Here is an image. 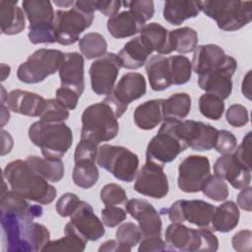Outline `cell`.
Wrapping results in <instances>:
<instances>
[{
  "mask_svg": "<svg viewBox=\"0 0 252 252\" xmlns=\"http://www.w3.org/2000/svg\"><path fill=\"white\" fill-rule=\"evenodd\" d=\"M251 196H252V188L250 186L241 189L240 193L237 196V205L240 209L251 212L252 204H251Z\"/></svg>",
  "mask_w": 252,
  "mask_h": 252,
  "instance_id": "6f0895ef",
  "label": "cell"
},
{
  "mask_svg": "<svg viewBox=\"0 0 252 252\" xmlns=\"http://www.w3.org/2000/svg\"><path fill=\"white\" fill-rule=\"evenodd\" d=\"M126 212L138 221L143 236L160 234L161 220L155 207L145 199H131L125 204Z\"/></svg>",
  "mask_w": 252,
  "mask_h": 252,
  "instance_id": "d6986e66",
  "label": "cell"
},
{
  "mask_svg": "<svg viewBox=\"0 0 252 252\" xmlns=\"http://www.w3.org/2000/svg\"><path fill=\"white\" fill-rule=\"evenodd\" d=\"M215 206L203 200H177L168 209H162L171 222L188 221L199 227H208Z\"/></svg>",
  "mask_w": 252,
  "mask_h": 252,
  "instance_id": "4fadbf2b",
  "label": "cell"
},
{
  "mask_svg": "<svg viewBox=\"0 0 252 252\" xmlns=\"http://www.w3.org/2000/svg\"><path fill=\"white\" fill-rule=\"evenodd\" d=\"M237 69V61L231 57L226 65L209 74L199 76L198 86L206 93L215 94L221 99L229 97L232 91L231 78Z\"/></svg>",
  "mask_w": 252,
  "mask_h": 252,
  "instance_id": "ac0fdd59",
  "label": "cell"
},
{
  "mask_svg": "<svg viewBox=\"0 0 252 252\" xmlns=\"http://www.w3.org/2000/svg\"><path fill=\"white\" fill-rule=\"evenodd\" d=\"M99 197L105 207L125 205L128 201L125 190L116 183H108L104 185L100 190Z\"/></svg>",
  "mask_w": 252,
  "mask_h": 252,
  "instance_id": "f6af8a7d",
  "label": "cell"
},
{
  "mask_svg": "<svg viewBox=\"0 0 252 252\" xmlns=\"http://www.w3.org/2000/svg\"><path fill=\"white\" fill-rule=\"evenodd\" d=\"M28 134L32 143L48 158H62L73 143V132L64 122L47 123L38 120L30 126Z\"/></svg>",
  "mask_w": 252,
  "mask_h": 252,
  "instance_id": "277c9868",
  "label": "cell"
},
{
  "mask_svg": "<svg viewBox=\"0 0 252 252\" xmlns=\"http://www.w3.org/2000/svg\"><path fill=\"white\" fill-rule=\"evenodd\" d=\"M198 4L200 11L225 32L240 30L252 20L251 1H198Z\"/></svg>",
  "mask_w": 252,
  "mask_h": 252,
  "instance_id": "52a82bcc",
  "label": "cell"
},
{
  "mask_svg": "<svg viewBox=\"0 0 252 252\" xmlns=\"http://www.w3.org/2000/svg\"><path fill=\"white\" fill-rule=\"evenodd\" d=\"M231 56L226 55L223 49L217 44H203L195 48L192 58V70L203 76L220 69L228 63Z\"/></svg>",
  "mask_w": 252,
  "mask_h": 252,
  "instance_id": "44dd1931",
  "label": "cell"
},
{
  "mask_svg": "<svg viewBox=\"0 0 252 252\" xmlns=\"http://www.w3.org/2000/svg\"><path fill=\"white\" fill-rule=\"evenodd\" d=\"M63 61L64 53L58 49H37L18 67L17 77L26 84L43 82L48 76L59 71Z\"/></svg>",
  "mask_w": 252,
  "mask_h": 252,
  "instance_id": "8fae6325",
  "label": "cell"
},
{
  "mask_svg": "<svg viewBox=\"0 0 252 252\" xmlns=\"http://www.w3.org/2000/svg\"><path fill=\"white\" fill-rule=\"evenodd\" d=\"M240 214L236 203L225 201L219 207H215L210 226L214 231L228 232L237 226Z\"/></svg>",
  "mask_w": 252,
  "mask_h": 252,
  "instance_id": "1f68e13d",
  "label": "cell"
},
{
  "mask_svg": "<svg viewBox=\"0 0 252 252\" xmlns=\"http://www.w3.org/2000/svg\"><path fill=\"white\" fill-rule=\"evenodd\" d=\"M140 38L152 50L159 55L170 54L168 48V31L158 23H150L143 27Z\"/></svg>",
  "mask_w": 252,
  "mask_h": 252,
  "instance_id": "836d02e7",
  "label": "cell"
},
{
  "mask_svg": "<svg viewBox=\"0 0 252 252\" xmlns=\"http://www.w3.org/2000/svg\"><path fill=\"white\" fill-rule=\"evenodd\" d=\"M146 73L152 90L160 92L172 85L168 57L163 55H153L145 64Z\"/></svg>",
  "mask_w": 252,
  "mask_h": 252,
  "instance_id": "4316f807",
  "label": "cell"
},
{
  "mask_svg": "<svg viewBox=\"0 0 252 252\" xmlns=\"http://www.w3.org/2000/svg\"><path fill=\"white\" fill-rule=\"evenodd\" d=\"M94 19L93 1H76L70 10H57L53 23L56 42L74 44L82 32L92 26Z\"/></svg>",
  "mask_w": 252,
  "mask_h": 252,
  "instance_id": "3957f363",
  "label": "cell"
},
{
  "mask_svg": "<svg viewBox=\"0 0 252 252\" xmlns=\"http://www.w3.org/2000/svg\"><path fill=\"white\" fill-rule=\"evenodd\" d=\"M56 6H59V7H63V8H68V7H70V6H72V5H74V1L73 0H68V1H54L53 2Z\"/></svg>",
  "mask_w": 252,
  "mask_h": 252,
  "instance_id": "e7e4bbea",
  "label": "cell"
},
{
  "mask_svg": "<svg viewBox=\"0 0 252 252\" xmlns=\"http://www.w3.org/2000/svg\"><path fill=\"white\" fill-rule=\"evenodd\" d=\"M46 99L38 94L23 90H13L7 95V106L11 111L30 117H40Z\"/></svg>",
  "mask_w": 252,
  "mask_h": 252,
  "instance_id": "cb8c5ba5",
  "label": "cell"
},
{
  "mask_svg": "<svg viewBox=\"0 0 252 252\" xmlns=\"http://www.w3.org/2000/svg\"><path fill=\"white\" fill-rule=\"evenodd\" d=\"M82 200L75 194L67 192L63 194L56 202V212L59 216L66 218L70 217L81 204Z\"/></svg>",
  "mask_w": 252,
  "mask_h": 252,
  "instance_id": "7dc6e473",
  "label": "cell"
},
{
  "mask_svg": "<svg viewBox=\"0 0 252 252\" xmlns=\"http://www.w3.org/2000/svg\"><path fill=\"white\" fill-rule=\"evenodd\" d=\"M214 172L237 190L250 186L251 170L244 167L233 154L220 157L214 164Z\"/></svg>",
  "mask_w": 252,
  "mask_h": 252,
  "instance_id": "7402d4cb",
  "label": "cell"
},
{
  "mask_svg": "<svg viewBox=\"0 0 252 252\" xmlns=\"http://www.w3.org/2000/svg\"><path fill=\"white\" fill-rule=\"evenodd\" d=\"M252 132L249 131L243 138L241 144L236 147L233 152L235 158L247 169L251 170V148H252Z\"/></svg>",
  "mask_w": 252,
  "mask_h": 252,
  "instance_id": "681fc988",
  "label": "cell"
},
{
  "mask_svg": "<svg viewBox=\"0 0 252 252\" xmlns=\"http://www.w3.org/2000/svg\"><path fill=\"white\" fill-rule=\"evenodd\" d=\"M201 191L206 197L216 202L224 201L229 195L227 184L222 178L216 174L210 175L205 180L201 187Z\"/></svg>",
  "mask_w": 252,
  "mask_h": 252,
  "instance_id": "b9f144b4",
  "label": "cell"
},
{
  "mask_svg": "<svg viewBox=\"0 0 252 252\" xmlns=\"http://www.w3.org/2000/svg\"><path fill=\"white\" fill-rule=\"evenodd\" d=\"M64 236L57 240L49 241L42 249L43 252L50 251H77L83 252L86 249L88 241L82 237L71 225L66 223L64 228Z\"/></svg>",
  "mask_w": 252,
  "mask_h": 252,
  "instance_id": "d590c367",
  "label": "cell"
},
{
  "mask_svg": "<svg viewBox=\"0 0 252 252\" xmlns=\"http://www.w3.org/2000/svg\"><path fill=\"white\" fill-rule=\"evenodd\" d=\"M3 178L8 182L11 190L40 205L52 203L57 195L55 187L36 174L23 159L9 162L3 170Z\"/></svg>",
  "mask_w": 252,
  "mask_h": 252,
  "instance_id": "7a4b0ae2",
  "label": "cell"
},
{
  "mask_svg": "<svg viewBox=\"0 0 252 252\" xmlns=\"http://www.w3.org/2000/svg\"><path fill=\"white\" fill-rule=\"evenodd\" d=\"M74 161L75 165L72 172V179L75 185L83 189H90L94 186L99 176L95 159L81 158L75 159Z\"/></svg>",
  "mask_w": 252,
  "mask_h": 252,
  "instance_id": "8d00e7d4",
  "label": "cell"
},
{
  "mask_svg": "<svg viewBox=\"0 0 252 252\" xmlns=\"http://www.w3.org/2000/svg\"><path fill=\"white\" fill-rule=\"evenodd\" d=\"M23 10L30 22L29 39L32 44L56 42L53 30L55 12L47 0H25Z\"/></svg>",
  "mask_w": 252,
  "mask_h": 252,
  "instance_id": "30bf717a",
  "label": "cell"
},
{
  "mask_svg": "<svg viewBox=\"0 0 252 252\" xmlns=\"http://www.w3.org/2000/svg\"><path fill=\"white\" fill-rule=\"evenodd\" d=\"M100 213L103 224L108 227H114L120 224L127 218L126 211L117 206H106Z\"/></svg>",
  "mask_w": 252,
  "mask_h": 252,
  "instance_id": "f907efd6",
  "label": "cell"
},
{
  "mask_svg": "<svg viewBox=\"0 0 252 252\" xmlns=\"http://www.w3.org/2000/svg\"><path fill=\"white\" fill-rule=\"evenodd\" d=\"M2 241L6 252H37L50 241V232L32 219L1 212Z\"/></svg>",
  "mask_w": 252,
  "mask_h": 252,
  "instance_id": "6da1fadb",
  "label": "cell"
},
{
  "mask_svg": "<svg viewBox=\"0 0 252 252\" xmlns=\"http://www.w3.org/2000/svg\"><path fill=\"white\" fill-rule=\"evenodd\" d=\"M68 117L69 110L57 98H48L39 120L47 123H59L64 122Z\"/></svg>",
  "mask_w": 252,
  "mask_h": 252,
  "instance_id": "ee69618b",
  "label": "cell"
},
{
  "mask_svg": "<svg viewBox=\"0 0 252 252\" xmlns=\"http://www.w3.org/2000/svg\"><path fill=\"white\" fill-rule=\"evenodd\" d=\"M152 53V50L144 43L140 36H136L124 44L117 56L122 68L136 70L146 64L148 57Z\"/></svg>",
  "mask_w": 252,
  "mask_h": 252,
  "instance_id": "f1b7e54d",
  "label": "cell"
},
{
  "mask_svg": "<svg viewBox=\"0 0 252 252\" xmlns=\"http://www.w3.org/2000/svg\"><path fill=\"white\" fill-rule=\"evenodd\" d=\"M6 180L3 178V187L1 191L0 199V211L1 212H10L18 216L36 219L42 216L43 209L39 205H31L27 199L14 192L13 190H6Z\"/></svg>",
  "mask_w": 252,
  "mask_h": 252,
  "instance_id": "d4e9b609",
  "label": "cell"
},
{
  "mask_svg": "<svg viewBox=\"0 0 252 252\" xmlns=\"http://www.w3.org/2000/svg\"><path fill=\"white\" fill-rule=\"evenodd\" d=\"M121 5H122V2L119 0H112V1L95 0V1H93L94 10L98 11L102 15L109 17V18L118 14V11L121 8Z\"/></svg>",
  "mask_w": 252,
  "mask_h": 252,
  "instance_id": "9f6ffc18",
  "label": "cell"
},
{
  "mask_svg": "<svg viewBox=\"0 0 252 252\" xmlns=\"http://www.w3.org/2000/svg\"><path fill=\"white\" fill-rule=\"evenodd\" d=\"M237 147L236 137L228 130H219L215 144V150L221 155L233 154Z\"/></svg>",
  "mask_w": 252,
  "mask_h": 252,
  "instance_id": "bcb514c9",
  "label": "cell"
},
{
  "mask_svg": "<svg viewBox=\"0 0 252 252\" xmlns=\"http://www.w3.org/2000/svg\"><path fill=\"white\" fill-rule=\"evenodd\" d=\"M99 252H130L125 246L120 244L117 240H107L101 243V245L98 247Z\"/></svg>",
  "mask_w": 252,
  "mask_h": 252,
  "instance_id": "680465c9",
  "label": "cell"
},
{
  "mask_svg": "<svg viewBox=\"0 0 252 252\" xmlns=\"http://www.w3.org/2000/svg\"><path fill=\"white\" fill-rule=\"evenodd\" d=\"M68 110H74L77 107L80 95L73 90L60 87L56 90V97Z\"/></svg>",
  "mask_w": 252,
  "mask_h": 252,
  "instance_id": "11a10c76",
  "label": "cell"
},
{
  "mask_svg": "<svg viewBox=\"0 0 252 252\" xmlns=\"http://www.w3.org/2000/svg\"><path fill=\"white\" fill-rule=\"evenodd\" d=\"M200 12L198 1L169 0L163 4L162 16L170 25L179 26L188 19L196 18Z\"/></svg>",
  "mask_w": 252,
  "mask_h": 252,
  "instance_id": "4dcf8cb0",
  "label": "cell"
},
{
  "mask_svg": "<svg viewBox=\"0 0 252 252\" xmlns=\"http://www.w3.org/2000/svg\"><path fill=\"white\" fill-rule=\"evenodd\" d=\"M211 175L210 160L204 156H188L178 166L177 184L185 193H197Z\"/></svg>",
  "mask_w": 252,
  "mask_h": 252,
  "instance_id": "9a60e30c",
  "label": "cell"
},
{
  "mask_svg": "<svg viewBox=\"0 0 252 252\" xmlns=\"http://www.w3.org/2000/svg\"><path fill=\"white\" fill-rule=\"evenodd\" d=\"M118 131V120L107 103L100 101L85 108L82 114L81 139H87L99 145L114 139Z\"/></svg>",
  "mask_w": 252,
  "mask_h": 252,
  "instance_id": "8992f818",
  "label": "cell"
},
{
  "mask_svg": "<svg viewBox=\"0 0 252 252\" xmlns=\"http://www.w3.org/2000/svg\"><path fill=\"white\" fill-rule=\"evenodd\" d=\"M7 95L8 94L6 93V90L4 89L3 86H1V126L4 127V125L9 121L10 119V108L5 106L7 104Z\"/></svg>",
  "mask_w": 252,
  "mask_h": 252,
  "instance_id": "91938a15",
  "label": "cell"
},
{
  "mask_svg": "<svg viewBox=\"0 0 252 252\" xmlns=\"http://www.w3.org/2000/svg\"><path fill=\"white\" fill-rule=\"evenodd\" d=\"M199 110L203 116L212 120H219L224 111L223 99L206 93L199 98Z\"/></svg>",
  "mask_w": 252,
  "mask_h": 252,
  "instance_id": "60d3db41",
  "label": "cell"
},
{
  "mask_svg": "<svg viewBox=\"0 0 252 252\" xmlns=\"http://www.w3.org/2000/svg\"><path fill=\"white\" fill-rule=\"evenodd\" d=\"M146 22L131 10L123 11L108 19L106 27L114 38L133 36L141 32Z\"/></svg>",
  "mask_w": 252,
  "mask_h": 252,
  "instance_id": "484cf974",
  "label": "cell"
},
{
  "mask_svg": "<svg viewBox=\"0 0 252 252\" xmlns=\"http://www.w3.org/2000/svg\"><path fill=\"white\" fill-rule=\"evenodd\" d=\"M115 235H116V240L120 244L125 246L129 251L132 250V247L140 243L143 237V234L139 225L131 221L124 222L120 226H118Z\"/></svg>",
  "mask_w": 252,
  "mask_h": 252,
  "instance_id": "7bdbcfd3",
  "label": "cell"
},
{
  "mask_svg": "<svg viewBox=\"0 0 252 252\" xmlns=\"http://www.w3.org/2000/svg\"><path fill=\"white\" fill-rule=\"evenodd\" d=\"M178 119L165 118L158 134L149 142L146 150L147 161H152L164 167L165 163L174 160L188 147L182 139Z\"/></svg>",
  "mask_w": 252,
  "mask_h": 252,
  "instance_id": "5b68a950",
  "label": "cell"
},
{
  "mask_svg": "<svg viewBox=\"0 0 252 252\" xmlns=\"http://www.w3.org/2000/svg\"><path fill=\"white\" fill-rule=\"evenodd\" d=\"M179 133L187 147L194 151H210L215 148L219 130L214 126L195 120H180Z\"/></svg>",
  "mask_w": 252,
  "mask_h": 252,
  "instance_id": "e0dca14e",
  "label": "cell"
},
{
  "mask_svg": "<svg viewBox=\"0 0 252 252\" xmlns=\"http://www.w3.org/2000/svg\"><path fill=\"white\" fill-rule=\"evenodd\" d=\"M122 4L129 8V10L135 12L145 22L150 21L155 14V6L152 0H134L125 1Z\"/></svg>",
  "mask_w": 252,
  "mask_h": 252,
  "instance_id": "816d5d0a",
  "label": "cell"
},
{
  "mask_svg": "<svg viewBox=\"0 0 252 252\" xmlns=\"http://www.w3.org/2000/svg\"><path fill=\"white\" fill-rule=\"evenodd\" d=\"M234 250L238 252H250L252 246V232L249 229H242L236 232L231 238Z\"/></svg>",
  "mask_w": 252,
  "mask_h": 252,
  "instance_id": "db71d44e",
  "label": "cell"
},
{
  "mask_svg": "<svg viewBox=\"0 0 252 252\" xmlns=\"http://www.w3.org/2000/svg\"><path fill=\"white\" fill-rule=\"evenodd\" d=\"M134 190L139 194L154 198L162 199L169 190L167 176L163 171V166L146 161L137 172Z\"/></svg>",
  "mask_w": 252,
  "mask_h": 252,
  "instance_id": "2e32d148",
  "label": "cell"
},
{
  "mask_svg": "<svg viewBox=\"0 0 252 252\" xmlns=\"http://www.w3.org/2000/svg\"><path fill=\"white\" fill-rule=\"evenodd\" d=\"M241 92L246 98L251 99V70H249L243 78L242 85H241Z\"/></svg>",
  "mask_w": 252,
  "mask_h": 252,
  "instance_id": "6125c7cd",
  "label": "cell"
},
{
  "mask_svg": "<svg viewBox=\"0 0 252 252\" xmlns=\"http://www.w3.org/2000/svg\"><path fill=\"white\" fill-rule=\"evenodd\" d=\"M225 119L233 127H242L249 121V114L247 108L239 103L231 104L225 113Z\"/></svg>",
  "mask_w": 252,
  "mask_h": 252,
  "instance_id": "c3c4849f",
  "label": "cell"
},
{
  "mask_svg": "<svg viewBox=\"0 0 252 252\" xmlns=\"http://www.w3.org/2000/svg\"><path fill=\"white\" fill-rule=\"evenodd\" d=\"M11 73V67L9 65H6L4 63L1 64V74H2V81H5Z\"/></svg>",
  "mask_w": 252,
  "mask_h": 252,
  "instance_id": "be15d7a7",
  "label": "cell"
},
{
  "mask_svg": "<svg viewBox=\"0 0 252 252\" xmlns=\"http://www.w3.org/2000/svg\"><path fill=\"white\" fill-rule=\"evenodd\" d=\"M147 92L144 76L137 72H128L118 81L112 92L102 100L113 110L116 118H120L127 110L128 105L142 97Z\"/></svg>",
  "mask_w": 252,
  "mask_h": 252,
  "instance_id": "7c38bea8",
  "label": "cell"
},
{
  "mask_svg": "<svg viewBox=\"0 0 252 252\" xmlns=\"http://www.w3.org/2000/svg\"><path fill=\"white\" fill-rule=\"evenodd\" d=\"M172 85H184L191 79L192 64L184 55L168 56Z\"/></svg>",
  "mask_w": 252,
  "mask_h": 252,
  "instance_id": "ab89813d",
  "label": "cell"
},
{
  "mask_svg": "<svg viewBox=\"0 0 252 252\" xmlns=\"http://www.w3.org/2000/svg\"><path fill=\"white\" fill-rule=\"evenodd\" d=\"M163 117L183 120L191 110V97L186 93L171 94L162 103Z\"/></svg>",
  "mask_w": 252,
  "mask_h": 252,
  "instance_id": "74e56055",
  "label": "cell"
},
{
  "mask_svg": "<svg viewBox=\"0 0 252 252\" xmlns=\"http://www.w3.org/2000/svg\"><path fill=\"white\" fill-rule=\"evenodd\" d=\"M85 60L78 52L64 53V61L58 71L61 87L75 91L80 96L85 90Z\"/></svg>",
  "mask_w": 252,
  "mask_h": 252,
  "instance_id": "603a6c76",
  "label": "cell"
},
{
  "mask_svg": "<svg viewBox=\"0 0 252 252\" xmlns=\"http://www.w3.org/2000/svg\"><path fill=\"white\" fill-rule=\"evenodd\" d=\"M69 222L87 241H96L105 233L102 220L94 215L92 206L85 201H82L70 216Z\"/></svg>",
  "mask_w": 252,
  "mask_h": 252,
  "instance_id": "ffe728a7",
  "label": "cell"
},
{
  "mask_svg": "<svg viewBox=\"0 0 252 252\" xmlns=\"http://www.w3.org/2000/svg\"><path fill=\"white\" fill-rule=\"evenodd\" d=\"M96 163L116 179L124 182H132L139 168L138 156L122 146L103 144L98 147Z\"/></svg>",
  "mask_w": 252,
  "mask_h": 252,
  "instance_id": "9c48e42d",
  "label": "cell"
},
{
  "mask_svg": "<svg viewBox=\"0 0 252 252\" xmlns=\"http://www.w3.org/2000/svg\"><path fill=\"white\" fill-rule=\"evenodd\" d=\"M162 103V98H157L139 104L133 113L136 126L142 130H153L159 125L164 119Z\"/></svg>",
  "mask_w": 252,
  "mask_h": 252,
  "instance_id": "f546056e",
  "label": "cell"
},
{
  "mask_svg": "<svg viewBox=\"0 0 252 252\" xmlns=\"http://www.w3.org/2000/svg\"><path fill=\"white\" fill-rule=\"evenodd\" d=\"M79 47L87 59H94L106 53L107 42L98 32H88L79 39Z\"/></svg>",
  "mask_w": 252,
  "mask_h": 252,
  "instance_id": "f35d334b",
  "label": "cell"
},
{
  "mask_svg": "<svg viewBox=\"0 0 252 252\" xmlns=\"http://www.w3.org/2000/svg\"><path fill=\"white\" fill-rule=\"evenodd\" d=\"M198 44V33L190 27H183L168 32V48L170 53L176 51L181 54L195 50Z\"/></svg>",
  "mask_w": 252,
  "mask_h": 252,
  "instance_id": "e575fe53",
  "label": "cell"
},
{
  "mask_svg": "<svg viewBox=\"0 0 252 252\" xmlns=\"http://www.w3.org/2000/svg\"><path fill=\"white\" fill-rule=\"evenodd\" d=\"M17 4L18 0L0 1V26L3 34H18L26 28L25 12Z\"/></svg>",
  "mask_w": 252,
  "mask_h": 252,
  "instance_id": "83f0119b",
  "label": "cell"
},
{
  "mask_svg": "<svg viewBox=\"0 0 252 252\" xmlns=\"http://www.w3.org/2000/svg\"><path fill=\"white\" fill-rule=\"evenodd\" d=\"M26 161L36 174L48 182H59L64 176L65 167L61 158L29 156Z\"/></svg>",
  "mask_w": 252,
  "mask_h": 252,
  "instance_id": "d6a6232c",
  "label": "cell"
},
{
  "mask_svg": "<svg viewBox=\"0 0 252 252\" xmlns=\"http://www.w3.org/2000/svg\"><path fill=\"white\" fill-rule=\"evenodd\" d=\"M120 68V60L113 52H106L94 60L89 71L93 92L97 95L109 94L115 87Z\"/></svg>",
  "mask_w": 252,
  "mask_h": 252,
  "instance_id": "5bb4252c",
  "label": "cell"
},
{
  "mask_svg": "<svg viewBox=\"0 0 252 252\" xmlns=\"http://www.w3.org/2000/svg\"><path fill=\"white\" fill-rule=\"evenodd\" d=\"M164 238L169 250L215 252L219 249L218 237L205 227L194 229L182 223L171 222L165 230Z\"/></svg>",
  "mask_w": 252,
  "mask_h": 252,
  "instance_id": "ba28073f",
  "label": "cell"
},
{
  "mask_svg": "<svg viewBox=\"0 0 252 252\" xmlns=\"http://www.w3.org/2000/svg\"><path fill=\"white\" fill-rule=\"evenodd\" d=\"M166 249L165 242L158 234L143 236L138 248L139 252H160Z\"/></svg>",
  "mask_w": 252,
  "mask_h": 252,
  "instance_id": "f5cc1de1",
  "label": "cell"
},
{
  "mask_svg": "<svg viewBox=\"0 0 252 252\" xmlns=\"http://www.w3.org/2000/svg\"><path fill=\"white\" fill-rule=\"evenodd\" d=\"M1 139H2V144H1V156H5L6 154H9L13 148V138L10 135L9 132L5 131L2 129L1 131Z\"/></svg>",
  "mask_w": 252,
  "mask_h": 252,
  "instance_id": "94428289",
  "label": "cell"
}]
</instances>
